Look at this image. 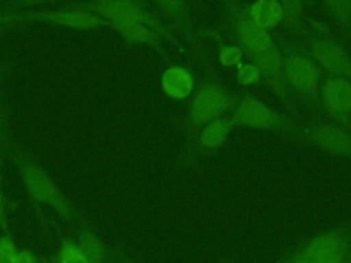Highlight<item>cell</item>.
I'll list each match as a JSON object with an SVG mask.
<instances>
[{"mask_svg": "<svg viewBox=\"0 0 351 263\" xmlns=\"http://www.w3.org/2000/svg\"><path fill=\"white\" fill-rule=\"evenodd\" d=\"M12 159L21 170L22 179L32 197L52 207L62 218L70 221L74 216V210L51 178L32 160L25 158L22 152L12 151Z\"/></svg>", "mask_w": 351, "mask_h": 263, "instance_id": "obj_1", "label": "cell"}, {"mask_svg": "<svg viewBox=\"0 0 351 263\" xmlns=\"http://www.w3.org/2000/svg\"><path fill=\"white\" fill-rule=\"evenodd\" d=\"M236 30L240 40L245 44V47L256 59L259 67L266 74H273L277 77L280 70V59L269 34L263 29L256 26L250 16H243L237 22Z\"/></svg>", "mask_w": 351, "mask_h": 263, "instance_id": "obj_2", "label": "cell"}, {"mask_svg": "<svg viewBox=\"0 0 351 263\" xmlns=\"http://www.w3.org/2000/svg\"><path fill=\"white\" fill-rule=\"evenodd\" d=\"M348 251V242L337 233H324L313 238L298 255L311 263L325 260H344Z\"/></svg>", "mask_w": 351, "mask_h": 263, "instance_id": "obj_3", "label": "cell"}, {"mask_svg": "<svg viewBox=\"0 0 351 263\" xmlns=\"http://www.w3.org/2000/svg\"><path fill=\"white\" fill-rule=\"evenodd\" d=\"M228 95L218 86L210 85L199 92L192 104V118L195 123L203 125L215 119L228 107Z\"/></svg>", "mask_w": 351, "mask_h": 263, "instance_id": "obj_4", "label": "cell"}, {"mask_svg": "<svg viewBox=\"0 0 351 263\" xmlns=\"http://www.w3.org/2000/svg\"><path fill=\"white\" fill-rule=\"evenodd\" d=\"M313 52L314 58L332 74L339 77H351V59L339 45L330 41H321L315 44Z\"/></svg>", "mask_w": 351, "mask_h": 263, "instance_id": "obj_5", "label": "cell"}, {"mask_svg": "<svg viewBox=\"0 0 351 263\" xmlns=\"http://www.w3.org/2000/svg\"><path fill=\"white\" fill-rule=\"evenodd\" d=\"M84 5L110 22H141L144 16L141 8L132 1H97L85 3Z\"/></svg>", "mask_w": 351, "mask_h": 263, "instance_id": "obj_6", "label": "cell"}, {"mask_svg": "<svg viewBox=\"0 0 351 263\" xmlns=\"http://www.w3.org/2000/svg\"><path fill=\"white\" fill-rule=\"evenodd\" d=\"M236 118L240 123L254 127H274L278 123L277 115L252 97H245L237 107Z\"/></svg>", "mask_w": 351, "mask_h": 263, "instance_id": "obj_7", "label": "cell"}, {"mask_svg": "<svg viewBox=\"0 0 351 263\" xmlns=\"http://www.w3.org/2000/svg\"><path fill=\"white\" fill-rule=\"evenodd\" d=\"M38 18L60 26H67L71 29H82V30H90L103 23V21L97 15L86 10L48 11V12L40 14Z\"/></svg>", "mask_w": 351, "mask_h": 263, "instance_id": "obj_8", "label": "cell"}, {"mask_svg": "<svg viewBox=\"0 0 351 263\" xmlns=\"http://www.w3.org/2000/svg\"><path fill=\"white\" fill-rule=\"evenodd\" d=\"M326 107L336 116H346L351 112V85L346 79H329L324 86Z\"/></svg>", "mask_w": 351, "mask_h": 263, "instance_id": "obj_9", "label": "cell"}, {"mask_svg": "<svg viewBox=\"0 0 351 263\" xmlns=\"http://www.w3.org/2000/svg\"><path fill=\"white\" fill-rule=\"evenodd\" d=\"M289 82L300 90H311L317 85V70L314 64L304 58H292L285 67Z\"/></svg>", "mask_w": 351, "mask_h": 263, "instance_id": "obj_10", "label": "cell"}, {"mask_svg": "<svg viewBox=\"0 0 351 263\" xmlns=\"http://www.w3.org/2000/svg\"><path fill=\"white\" fill-rule=\"evenodd\" d=\"M192 85L191 74L182 67L173 66L167 68L162 77V88L165 93L177 100L185 99L191 93Z\"/></svg>", "mask_w": 351, "mask_h": 263, "instance_id": "obj_11", "label": "cell"}, {"mask_svg": "<svg viewBox=\"0 0 351 263\" xmlns=\"http://www.w3.org/2000/svg\"><path fill=\"white\" fill-rule=\"evenodd\" d=\"M284 15V7L274 0L256 1L251 7V19L261 29L274 27Z\"/></svg>", "mask_w": 351, "mask_h": 263, "instance_id": "obj_12", "label": "cell"}, {"mask_svg": "<svg viewBox=\"0 0 351 263\" xmlns=\"http://www.w3.org/2000/svg\"><path fill=\"white\" fill-rule=\"evenodd\" d=\"M315 140L326 149L337 153H350L351 152V140L343 132L335 127H321L315 133Z\"/></svg>", "mask_w": 351, "mask_h": 263, "instance_id": "obj_13", "label": "cell"}, {"mask_svg": "<svg viewBox=\"0 0 351 263\" xmlns=\"http://www.w3.org/2000/svg\"><path fill=\"white\" fill-rule=\"evenodd\" d=\"M77 245L80 247V249L85 255L88 263H103L104 262L106 255H107L106 245L90 230L84 229L80 233V238H78V244Z\"/></svg>", "mask_w": 351, "mask_h": 263, "instance_id": "obj_14", "label": "cell"}, {"mask_svg": "<svg viewBox=\"0 0 351 263\" xmlns=\"http://www.w3.org/2000/svg\"><path fill=\"white\" fill-rule=\"evenodd\" d=\"M229 126L223 121H211L203 130L200 141L206 148H214L219 145L228 136Z\"/></svg>", "mask_w": 351, "mask_h": 263, "instance_id": "obj_15", "label": "cell"}, {"mask_svg": "<svg viewBox=\"0 0 351 263\" xmlns=\"http://www.w3.org/2000/svg\"><path fill=\"white\" fill-rule=\"evenodd\" d=\"M118 32L130 41L147 42L151 41V33L140 22H111Z\"/></svg>", "mask_w": 351, "mask_h": 263, "instance_id": "obj_16", "label": "cell"}, {"mask_svg": "<svg viewBox=\"0 0 351 263\" xmlns=\"http://www.w3.org/2000/svg\"><path fill=\"white\" fill-rule=\"evenodd\" d=\"M59 263H88V260L77 244L63 241L59 251Z\"/></svg>", "mask_w": 351, "mask_h": 263, "instance_id": "obj_17", "label": "cell"}, {"mask_svg": "<svg viewBox=\"0 0 351 263\" xmlns=\"http://www.w3.org/2000/svg\"><path fill=\"white\" fill-rule=\"evenodd\" d=\"M18 252L19 251L8 234L0 237V263H12Z\"/></svg>", "mask_w": 351, "mask_h": 263, "instance_id": "obj_18", "label": "cell"}, {"mask_svg": "<svg viewBox=\"0 0 351 263\" xmlns=\"http://www.w3.org/2000/svg\"><path fill=\"white\" fill-rule=\"evenodd\" d=\"M237 78L241 84H252L259 78V68L252 64H243L239 67Z\"/></svg>", "mask_w": 351, "mask_h": 263, "instance_id": "obj_19", "label": "cell"}, {"mask_svg": "<svg viewBox=\"0 0 351 263\" xmlns=\"http://www.w3.org/2000/svg\"><path fill=\"white\" fill-rule=\"evenodd\" d=\"M219 58H221V63L223 66H233L234 63H237L241 58V51L236 47H225L222 48L221 53H219Z\"/></svg>", "mask_w": 351, "mask_h": 263, "instance_id": "obj_20", "label": "cell"}, {"mask_svg": "<svg viewBox=\"0 0 351 263\" xmlns=\"http://www.w3.org/2000/svg\"><path fill=\"white\" fill-rule=\"evenodd\" d=\"M330 11H333L335 15H341V16H347L348 11H350V3L346 1H340V3H330Z\"/></svg>", "mask_w": 351, "mask_h": 263, "instance_id": "obj_21", "label": "cell"}, {"mask_svg": "<svg viewBox=\"0 0 351 263\" xmlns=\"http://www.w3.org/2000/svg\"><path fill=\"white\" fill-rule=\"evenodd\" d=\"M12 263H37V260L30 251H19Z\"/></svg>", "mask_w": 351, "mask_h": 263, "instance_id": "obj_22", "label": "cell"}, {"mask_svg": "<svg viewBox=\"0 0 351 263\" xmlns=\"http://www.w3.org/2000/svg\"><path fill=\"white\" fill-rule=\"evenodd\" d=\"M0 227L7 233V212H5V200L3 196L1 185H0Z\"/></svg>", "mask_w": 351, "mask_h": 263, "instance_id": "obj_23", "label": "cell"}, {"mask_svg": "<svg viewBox=\"0 0 351 263\" xmlns=\"http://www.w3.org/2000/svg\"><path fill=\"white\" fill-rule=\"evenodd\" d=\"M291 263H311V262H308L307 259H304V258H302L300 255H296L292 260H291Z\"/></svg>", "mask_w": 351, "mask_h": 263, "instance_id": "obj_24", "label": "cell"}, {"mask_svg": "<svg viewBox=\"0 0 351 263\" xmlns=\"http://www.w3.org/2000/svg\"><path fill=\"white\" fill-rule=\"evenodd\" d=\"M319 263H348L346 260H325V262H319Z\"/></svg>", "mask_w": 351, "mask_h": 263, "instance_id": "obj_25", "label": "cell"}, {"mask_svg": "<svg viewBox=\"0 0 351 263\" xmlns=\"http://www.w3.org/2000/svg\"><path fill=\"white\" fill-rule=\"evenodd\" d=\"M348 263H351V255H350V260H348Z\"/></svg>", "mask_w": 351, "mask_h": 263, "instance_id": "obj_26", "label": "cell"}]
</instances>
